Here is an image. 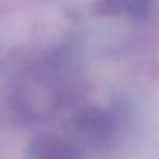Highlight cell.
Wrapping results in <instances>:
<instances>
[{
    "mask_svg": "<svg viewBox=\"0 0 159 159\" xmlns=\"http://www.w3.org/2000/svg\"><path fill=\"white\" fill-rule=\"evenodd\" d=\"M115 129V117L104 107H83L74 117V131L80 141L91 148L104 146Z\"/></svg>",
    "mask_w": 159,
    "mask_h": 159,
    "instance_id": "1",
    "label": "cell"
},
{
    "mask_svg": "<svg viewBox=\"0 0 159 159\" xmlns=\"http://www.w3.org/2000/svg\"><path fill=\"white\" fill-rule=\"evenodd\" d=\"M26 159H83L76 141L57 133H39L32 139Z\"/></svg>",
    "mask_w": 159,
    "mask_h": 159,
    "instance_id": "2",
    "label": "cell"
},
{
    "mask_svg": "<svg viewBox=\"0 0 159 159\" xmlns=\"http://www.w3.org/2000/svg\"><path fill=\"white\" fill-rule=\"evenodd\" d=\"M98 15L104 17H126L135 22H143L150 17L152 0H98Z\"/></svg>",
    "mask_w": 159,
    "mask_h": 159,
    "instance_id": "3",
    "label": "cell"
}]
</instances>
